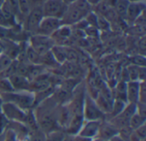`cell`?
I'll return each instance as SVG.
<instances>
[{"label":"cell","mask_w":146,"mask_h":141,"mask_svg":"<svg viewBox=\"0 0 146 141\" xmlns=\"http://www.w3.org/2000/svg\"><path fill=\"white\" fill-rule=\"evenodd\" d=\"M65 49H66V62L75 63L77 62V60H79V54L75 50L67 46H65Z\"/></svg>","instance_id":"27"},{"label":"cell","mask_w":146,"mask_h":141,"mask_svg":"<svg viewBox=\"0 0 146 141\" xmlns=\"http://www.w3.org/2000/svg\"><path fill=\"white\" fill-rule=\"evenodd\" d=\"M118 130L119 129L117 128H115L111 122H106L104 125L101 123L98 136H99L100 138H102L104 140H110L114 136H115L119 134Z\"/></svg>","instance_id":"14"},{"label":"cell","mask_w":146,"mask_h":141,"mask_svg":"<svg viewBox=\"0 0 146 141\" xmlns=\"http://www.w3.org/2000/svg\"><path fill=\"white\" fill-rule=\"evenodd\" d=\"M27 57L33 64H40V57L41 55L38 54L36 51H34L31 46H29L27 50Z\"/></svg>","instance_id":"23"},{"label":"cell","mask_w":146,"mask_h":141,"mask_svg":"<svg viewBox=\"0 0 146 141\" xmlns=\"http://www.w3.org/2000/svg\"><path fill=\"white\" fill-rule=\"evenodd\" d=\"M0 98L3 102L12 103L26 111L33 107L34 93L30 91L2 92Z\"/></svg>","instance_id":"1"},{"label":"cell","mask_w":146,"mask_h":141,"mask_svg":"<svg viewBox=\"0 0 146 141\" xmlns=\"http://www.w3.org/2000/svg\"><path fill=\"white\" fill-rule=\"evenodd\" d=\"M44 12L42 5L36 6L31 9L27 15V28L32 32H37L38 27L44 18Z\"/></svg>","instance_id":"7"},{"label":"cell","mask_w":146,"mask_h":141,"mask_svg":"<svg viewBox=\"0 0 146 141\" xmlns=\"http://www.w3.org/2000/svg\"><path fill=\"white\" fill-rule=\"evenodd\" d=\"M76 8H78L85 15L92 11V6L86 0H77L74 3H73Z\"/></svg>","instance_id":"22"},{"label":"cell","mask_w":146,"mask_h":141,"mask_svg":"<svg viewBox=\"0 0 146 141\" xmlns=\"http://www.w3.org/2000/svg\"><path fill=\"white\" fill-rule=\"evenodd\" d=\"M45 133L40 129H38L31 133L28 141H45Z\"/></svg>","instance_id":"28"},{"label":"cell","mask_w":146,"mask_h":141,"mask_svg":"<svg viewBox=\"0 0 146 141\" xmlns=\"http://www.w3.org/2000/svg\"><path fill=\"white\" fill-rule=\"evenodd\" d=\"M144 124H145V117L140 116L137 112L129 119V127L133 130L137 129Z\"/></svg>","instance_id":"19"},{"label":"cell","mask_w":146,"mask_h":141,"mask_svg":"<svg viewBox=\"0 0 146 141\" xmlns=\"http://www.w3.org/2000/svg\"><path fill=\"white\" fill-rule=\"evenodd\" d=\"M32 3L31 0H18L19 12L22 15H27L32 9Z\"/></svg>","instance_id":"24"},{"label":"cell","mask_w":146,"mask_h":141,"mask_svg":"<svg viewBox=\"0 0 146 141\" xmlns=\"http://www.w3.org/2000/svg\"><path fill=\"white\" fill-rule=\"evenodd\" d=\"M50 52H51L52 56L54 57V58L56 59V61L59 64H62V63H64L66 62V49H65V46L54 45L50 49Z\"/></svg>","instance_id":"15"},{"label":"cell","mask_w":146,"mask_h":141,"mask_svg":"<svg viewBox=\"0 0 146 141\" xmlns=\"http://www.w3.org/2000/svg\"><path fill=\"white\" fill-rule=\"evenodd\" d=\"M1 112L10 121L21 122L24 124L27 112L15 104L9 102H3L1 105Z\"/></svg>","instance_id":"4"},{"label":"cell","mask_w":146,"mask_h":141,"mask_svg":"<svg viewBox=\"0 0 146 141\" xmlns=\"http://www.w3.org/2000/svg\"><path fill=\"white\" fill-rule=\"evenodd\" d=\"M95 102L98 104V108L101 110V111L103 113L106 114H110L112 110V104L113 103L110 102L107 98H105L102 94L98 93V95L97 96V98H95Z\"/></svg>","instance_id":"16"},{"label":"cell","mask_w":146,"mask_h":141,"mask_svg":"<svg viewBox=\"0 0 146 141\" xmlns=\"http://www.w3.org/2000/svg\"><path fill=\"white\" fill-rule=\"evenodd\" d=\"M42 8L44 16L62 19L68 5L62 0H45L42 4Z\"/></svg>","instance_id":"3"},{"label":"cell","mask_w":146,"mask_h":141,"mask_svg":"<svg viewBox=\"0 0 146 141\" xmlns=\"http://www.w3.org/2000/svg\"><path fill=\"white\" fill-rule=\"evenodd\" d=\"M45 141H63L65 138V134L62 130H53L45 134Z\"/></svg>","instance_id":"21"},{"label":"cell","mask_w":146,"mask_h":141,"mask_svg":"<svg viewBox=\"0 0 146 141\" xmlns=\"http://www.w3.org/2000/svg\"><path fill=\"white\" fill-rule=\"evenodd\" d=\"M134 132L137 134V135L139 137V139L141 140H145V124H144V125H142L141 127H139V128H138L137 129H135L134 130Z\"/></svg>","instance_id":"32"},{"label":"cell","mask_w":146,"mask_h":141,"mask_svg":"<svg viewBox=\"0 0 146 141\" xmlns=\"http://www.w3.org/2000/svg\"><path fill=\"white\" fill-rule=\"evenodd\" d=\"M83 116L85 121H102L105 114L101 111L98 104L90 95L86 94L83 106Z\"/></svg>","instance_id":"2"},{"label":"cell","mask_w":146,"mask_h":141,"mask_svg":"<svg viewBox=\"0 0 146 141\" xmlns=\"http://www.w3.org/2000/svg\"><path fill=\"white\" fill-rule=\"evenodd\" d=\"M100 125L101 121H85L78 134L93 140L98 135Z\"/></svg>","instance_id":"9"},{"label":"cell","mask_w":146,"mask_h":141,"mask_svg":"<svg viewBox=\"0 0 146 141\" xmlns=\"http://www.w3.org/2000/svg\"><path fill=\"white\" fill-rule=\"evenodd\" d=\"M0 90L2 92H14V89L10 84V81L6 78L0 79Z\"/></svg>","instance_id":"29"},{"label":"cell","mask_w":146,"mask_h":141,"mask_svg":"<svg viewBox=\"0 0 146 141\" xmlns=\"http://www.w3.org/2000/svg\"><path fill=\"white\" fill-rule=\"evenodd\" d=\"M92 6H96L97 4H98L102 0H86Z\"/></svg>","instance_id":"35"},{"label":"cell","mask_w":146,"mask_h":141,"mask_svg":"<svg viewBox=\"0 0 146 141\" xmlns=\"http://www.w3.org/2000/svg\"><path fill=\"white\" fill-rule=\"evenodd\" d=\"M129 2H145V0H128Z\"/></svg>","instance_id":"39"},{"label":"cell","mask_w":146,"mask_h":141,"mask_svg":"<svg viewBox=\"0 0 146 141\" xmlns=\"http://www.w3.org/2000/svg\"><path fill=\"white\" fill-rule=\"evenodd\" d=\"M129 1L128 0H115L113 7L115 8V13L121 18L126 19V15H127V10L129 5Z\"/></svg>","instance_id":"17"},{"label":"cell","mask_w":146,"mask_h":141,"mask_svg":"<svg viewBox=\"0 0 146 141\" xmlns=\"http://www.w3.org/2000/svg\"><path fill=\"white\" fill-rule=\"evenodd\" d=\"M66 5H71V4H73V3H74L77 0H62Z\"/></svg>","instance_id":"36"},{"label":"cell","mask_w":146,"mask_h":141,"mask_svg":"<svg viewBox=\"0 0 146 141\" xmlns=\"http://www.w3.org/2000/svg\"><path fill=\"white\" fill-rule=\"evenodd\" d=\"M145 4V2H130L127 10L126 19L127 21H134L139 18L141 15L144 14Z\"/></svg>","instance_id":"11"},{"label":"cell","mask_w":146,"mask_h":141,"mask_svg":"<svg viewBox=\"0 0 146 141\" xmlns=\"http://www.w3.org/2000/svg\"><path fill=\"white\" fill-rule=\"evenodd\" d=\"M92 140L91 139H88V138H86V137H83V136H80L79 134H76L74 136V141H92Z\"/></svg>","instance_id":"34"},{"label":"cell","mask_w":146,"mask_h":141,"mask_svg":"<svg viewBox=\"0 0 146 141\" xmlns=\"http://www.w3.org/2000/svg\"><path fill=\"white\" fill-rule=\"evenodd\" d=\"M9 120L0 111V135L3 134V132L6 130L7 126L9 125Z\"/></svg>","instance_id":"30"},{"label":"cell","mask_w":146,"mask_h":141,"mask_svg":"<svg viewBox=\"0 0 146 141\" xmlns=\"http://www.w3.org/2000/svg\"><path fill=\"white\" fill-rule=\"evenodd\" d=\"M85 15L74 4L68 5L63 16L62 17V25H74L83 18H85Z\"/></svg>","instance_id":"8"},{"label":"cell","mask_w":146,"mask_h":141,"mask_svg":"<svg viewBox=\"0 0 146 141\" xmlns=\"http://www.w3.org/2000/svg\"><path fill=\"white\" fill-rule=\"evenodd\" d=\"M140 82L138 80H129L127 82V103L137 104L139 102Z\"/></svg>","instance_id":"12"},{"label":"cell","mask_w":146,"mask_h":141,"mask_svg":"<svg viewBox=\"0 0 146 141\" xmlns=\"http://www.w3.org/2000/svg\"><path fill=\"white\" fill-rule=\"evenodd\" d=\"M63 141H74V136L73 135H69V134H68V135L66 134Z\"/></svg>","instance_id":"37"},{"label":"cell","mask_w":146,"mask_h":141,"mask_svg":"<svg viewBox=\"0 0 146 141\" xmlns=\"http://www.w3.org/2000/svg\"><path fill=\"white\" fill-rule=\"evenodd\" d=\"M139 67L136 65H130L127 68L129 80H138L139 81Z\"/></svg>","instance_id":"26"},{"label":"cell","mask_w":146,"mask_h":141,"mask_svg":"<svg viewBox=\"0 0 146 141\" xmlns=\"http://www.w3.org/2000/svg\"><path fill=\"white\" fill-rule=\"evenodd\" d=\"M45 0H31L32 3H44Z\"/></svg>","instance_id":"38"},{"label":"cell","mask_w":146,"mask_h":141,"mask_svg":"<svg viewBox=\"0 0 146 141\" xmlns=\"http://www.w3.org/2000/svg\"><path fill=\"white\" fill-rule=\"evenodd\" d=\"M97 27L98 30H103V31H109L110 29V23L109 20L101 15H98V21H97Z\"/></svg>","instance_id":"25"},{"label":"cell","mask_w":146,"mask_h":141,"mask_svg":"<svg viewBox=\"0 0 146 141\" xmlns=\"http://www.w3.org/2000/svg\"><path fill=\"white\" fill-rule=\"evenodd\" d=\"M30 44V46L34 51H36L38 54L43 55L50 51L51 47L55 45V42L50 36H45L37 33L31 38Z\"/></svg>","instance_id":"5"},{"label":"cell","mask_w":146,"mask_h":141,"mask_svg":"<svg viewBox=\"0 0 146 141\" xmlns=\"http://www.w3.org/2000/svg\"><path fill=\"white\" fill-rule=\"evenodd\" d=\"M9 80L15 92L29 91L30 80L26 76L15 73L9 76Z\"/></svg>","instance_id":"10"},{"label":"cell","mask_w":146,"mask_h":141,"mask_svg":"<svg viewBox=\"0 0 146 141\" xmlns=\"http://www.w3.org/2000/svg\"><path fill=\"white\" fill-rule=\"evenodd\" d=\"M62 25V24L61 19L50 16H44L38 27L37 33L45 36H51Z\"/></svg>","instance_id":"6"},{"label":"cell","mask_w":146,"mask_h":141,"mask_svg":"<svg viewBox=\"0 0 146 141\" xmlns=\"http://www.w3.org/2000/svg\"><path fill=\"white\" fill-rule=\"evenodd\" d=\"M40 64H42L43 66H46V67H52L54 69H58V67L61 65L59 64L56 59L54 58V57L52 56L50 51L41 55L40 57Z\"/></svg>","instance_id":"18"},{"label":"cell","mask_w":146,"mask_h":141,"mask_svg":"<svg viewBox=\"0 0 146 141\" xmlns=\"http://www.w3.org/2000/svg\"><path fill=\"white\" fill-rule=\"evenodd\" d=\"M127 103L122 101V100H120V99H115L114 102H113V104H112V110H111V112L110 113L111 115V117L114 118L115 116H117L118 115H120L121 113V111L123 110V109L125 108L126 104Z\"/></svg>","instance_id":"20"},{"label":"cell","mask_w":146,"mask_h":141,"mask_svg":"<svg viewBox=\"0 0 146 141\" xmlns=\"http://www.w3.org/2000/svg\"><path fill=\"white\" fill-rule=\"evenodd\" d=\"M84 122H85V119H84L83 115L72 116L67 128H65L67 134L69 135H73V136L78 134V133L80 132Z\"/></svg>","instance_id":"13"},{"label":"cell","mask_w":146,"mask_h":141,"mask_svg":"<svg viewBox=\"0 0 146 141\" xmlns=\"http://www.w3.org/2000/svg\"><path fill=\"white\" fill-rule=\"evenodd\" d=\"M16 135L12 129H8V131L4 134L3 141H15Z\"/></svg>","instance_id":"33"},{"label":"cell","mask_w":146,"mask_h":141,"mask_svg":"<svg viewBox=\"0 0 146 141\" xmlns=\"http://www.w3.org/2000/svg\"><path fill=\"white\" fill-rule=\"evenodd\" d=\"M3 139H4V135L3 136V134L0 135V141H3Z\"/></svg>","instance_id":"40"},{"label":"cell","mask_w":146,"mask_h":141,"mask_svg":"<svg viewBox=\"0 0 146 141\" xmlns=\"http://www.w3.org/2000/svg\"><path fill=\"white\" fill-rule=\"evenodd\" d=\"M132 63L139 67L145 66V57L142 56H134L132 57Z\"/></svg>","instance_id":"31"}]
</instances>
